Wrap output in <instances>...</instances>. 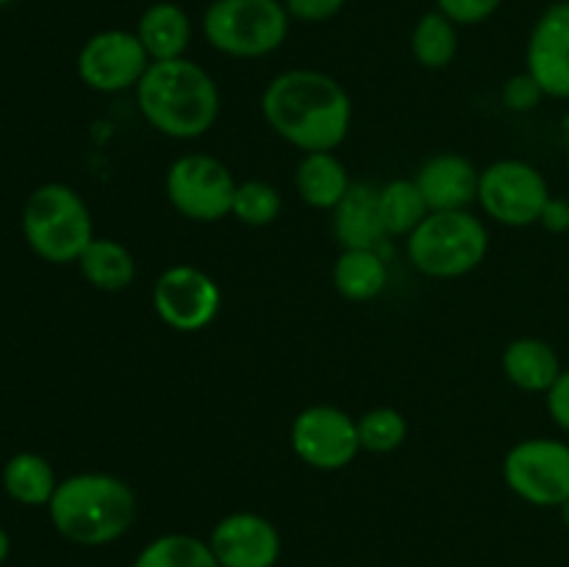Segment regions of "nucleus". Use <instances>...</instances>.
I'll list each match as a JSON object with an SVG mask.
<instances>
[{
  "label": "nucleus",
  "instance_id": "0eeeda50",
  "mask_svg": "<svg viewBox=\"0 0 569 567\" xmlns=\"http://www.w3.org/2000/svg\"><path fill=\"white\" fill-rule=\"evenodd\" d=\"M237 178L209 153H183L167 167L164 192L172 209L192 222H217L231 215Z\"/></svg>",
  "mask_w": 569,
  "mask_h": 567
},
{
  "label": "nucleus",
  "instance_id": "f257e3e1",
  "mask_svg": "<svg viewBox=\"0 0 569 567\" xmlns=\"http://www.w3.org/2000/svg\"><path fill=\"white\" fill-rule=\"evenodd\" d=\"M267 126L303 153L337 150L353 122V100L333 76L320 70H287L261 92Z\"/></svg>",
  "mask_w": 569,
  "mask_h": 567
},
{
  "label": "nucleus",
  "instance_id": "393cba45",
  "mask_svg": "<svg viewBox=\"0 0 569 567\" xmlns=\"http://www.w3.org/2000/svg\"><path fill=\"white\" fill-rule=\"evenodd\" d=\"M133 567H220L209 539L192 534H161L144 545Z\"/></svg>",
  "mask_w": 569,
  "mask_h": 567
},
{
  "label": "nucleus",
  "instance_id": "f704fd0d",
  "mask_svg": "<svg viewBox=\"0 0 569 567\" xmlns=\"http://www.w3.org/2000/svg\"><path fill=\"white\" fill-rule=\"evenodd\" d=\"M565 139H567V150H569V117H567V122H565Z\"/></svg>",
  "mask_w": 569,
  "mask_h": 567
},
{
  "label": "nucleus",
  "instance_id": "6ab92c4d",
  "mask_svg": "<svg viewBox=\"0 0 569 567\" xmlns=\"http://www.w3.org/2000/svg\"><path fill=\"white\" fill-rule=\"evenodd\" d=\"M348 167L333 156V150H317L303 153L298 170H295V189L300 200L311 209L333 211V206L345 198L350 189Z\"/></svg>",
  "mask_w": 569,
  "mask_h": 567
},
{
  "label": "nucleus",
  "instance_id": "4468645a",
  "mask_svg": "<svg viewBox=\"0 0 569 567\" xmlns=\"http://www.w3.org/2000/svg\"><path fill=\"white\" fill-rule=\"evenodd\" d=\"M526 70L548 98L569 100V0L548 6L531 28Z\"/></svg>",
  "mask_w": 569,
  "mask_h": 567
},
{
  "label": "nucleus",
  "instance_id": "a211bd4d",
  "mask_svg": "<svg viewBox=\"0 0 569 567\" xmlns=\"http://www.w3.org/2000/svg\"><path fill=\"white\" fill-rule=\"evenodd\" d=\"M137 37L148 50L150 61L181 59V56H187L189 42H192V20L178 3L159 0V3L148 6L142 11Z\"/></svg>",
  "mask_w": 569,
  "mask_h": 567
},
{
  "label": "nucleus",
  "instance_id": "9b49d317",
  "mask_svg": "<svg viewBox=\"0 0 569 567\" xmlns=\"http://www.w3.org/2000/svg\"><path fill=\"white\" fill-rule=\"evenodd\" d=\"M150 64L153 61H150L144 44L139 42L137 31H126V28H109V31H98L94 37H89L78 50L76 61L78 78L89 89L103 94L137 89Z\"/></svg>",
  "mask_w": 569,
  "mask_h": 567
},
{
  "label": "nucleus",
  "instance_id": "f3484780",
  "mask_svg": "<svg viewBox=\"0 0 569 567\" xmlns=\"http://www.w3.org/2000/svg\"><path fill=\"white\" fill-rule=\"evenodd\" d=\"M503 376L522 392H542L553 387L556 378L561 376V361L553 345L537 337H520L509 342L500 356Z\"/></svg>",
  "mask_w": 569,
  "mask_h": 567
},
{
  "label": "nucleus",
  "instance_id": "c756f323",
  "mask_svg": "<svg viewBox=\"0 0 569 567\" xmlns=\"http://www.w3.org/2000/svg\"><path fill=\"white\" fill-rule=\"evenodd\" d=\"M348 0H283L289 17L300 22H326L345 9Z\"/></svg>",
  "mask_w": 569,
  "mask_h": 567
},
{
  "label": "nucleus",
  "instance_id": "ddd939ff",
  "mask_svg": "<svg viewBox=\"0 0 569 567\" xmlns=\"http://www.w3.org/2000/svg\"><path fill=\"white\" fill-rule=\"evenodd\" d=\"M209 545L220 567H276L281 559L276 523L256 511H231L217 520Z\"/></svg>",
  "mask_w": 569,
  "mask_h": 567
},
{
  "label": "nucleus",
  "instance_id": "5701e85b",
  "mask_svg": "<svg viewBox=\"0 0 569 567\" xmlns=\"http://www.w3.org/2000/svg\"><path fill=\"white\" fill-rule=\"evenodd\" d=\"M378 209L389 237H409L431 215L415 178H395L378 187Z\"/></svg>",
  "mask_w": 569,
  "mask_h": 567
},
{
  "label": "nucleus",
  "instance_id": "72a5a7b5",
  "mask_svg": "<svg viewBox=\"0 0 569 567\" xmlns=\"http://www.w3.org/2000/svg\"><path fill=\"white\" fill-rule=\"evenodd\" d=\"M559 509H561V520H565V526H567V531H569V500H565V504H561Z\"/></svg>",
  "mask_w": 569,
  "mask_h": 567
},
{
  "label": "nucleus",
  "instance_id": "c85d7f7f",
  "mask_svg": "<svg viewBox=\"0 0 569 567\" xmlns=\"http://www.w3.org/2000/svg\"><path fill=\"white\" fill-rule=\"evenodd\" d=\"M542 98H548V94L542 92L537 78H533L528 70L520 72V76L509 78L503 87V103L509 106L511 111H533L539 103H542Z\"/></svg>",
  "mask_w": 569,
  "mask_h": 567
},
{
  "label": "nucleus",
  "instance_id": "f03ea898",
  "mask_svg": "<svg viewBox=\"0 0 569 567\" xmlns=\"http://www.w3.org/2000/svg\"><path fill=\"white\" fill-rule=\"evenodd\" d=\"M133 92L148 126L170 139L203 137L220 117L217 81L187 56L153 61Z\"/></svg>",
  "mask_w": 569,
  "mask_h": 567
},
{
  "label": "nucleus",
  "instance_id": "412c9836",
  "mask_svg": "<svg viewBox=\"0 0 569 567\" xmlns=\"http://www.w3.org/2000/svg\"><path fill=\"white\" fill-rule=\"evenodd\" d=\"M331 278L342 298L365 304L387 289L389 270L378 250H342L333 261Z\"/></svg>",
  "mask_w": 569,
  "mask_h": 567
},
{
  "label": "nucleus",
  "instance_id": "20e7f679",
  "mask_svg": "<svg viewBox=\"0 0 569 567\" xmlns=\"http://www.w3.org/2000/svg\"><path fill=\"white\" fill-rule=\"evenodd\" d=\"M22 237L39 259L50 265H78L94 239L87 200L67 183H42L22 206Z\"/></svg>",
  "mask_w": 569,
  "mask_h": 567
},
{
  "label": "nucleus",
  "instance_id": "1a4fd4ad",
  "mask_svg": "<svg viewBox=\"0 0 569 567\" xmlns=\"http://www.w3.org/2000/svg\"><path fill=\"white\" fill-rule=\"evenodd\" d=\"M503 481L531 506H561L569 500V445L531 437L511 445L503 459Z\"/></svg>",
  "mask_w": 569,
  "mask_h": 567
},
{
  "label": "nucleus",
  "instance_id": "f8f14e48",
  "mask_svg": "<svg viewBox=\"0 0 569 567\" xmlns=\"http://www.w3.org/2000/svg\"><path fill=\"white\" fill-rule=\"evenodd\" d=\"M222 292L209 272L192 265H172L156 278L153 311L178 334H198L217 320Z\"/></svg>",
  "mask_w": 569,
  "mask_h": 567
},
{
  "label": "nucleus",
  "instance_id": "bb28decb",
  "mask_svg": "<svg viewBox=\"0 0 569 567\" xmlns=\"http://www.w3.org/2000/svg\"><path fill=\"white\" fill-rule=\"evenodd\" d=\"M283 198L278 192V187H272L270 181H259V178H250V181L237 183V195H233V209L231 217H237L239 222L250 228H264L270 222H276L281 217Z\"/></svg>",
  "mask_w": 569,
  "mask_h": 567
},
{
  "label": "nucleus",
  "instance_id": "b1692460",
  "mask_svg": "<svg viewBox=\"0 0 569 567\" xmlns=\"http://www.w3.org/2000/svg\"><path fill=\"white\" fill-rule=\"evenodd\" d=\"M411 56L428 70H445L459 56V26L442 11H428L411 31Z\"/></svg>",
  "mask_w": 569,
  "mask_h": 567
},
{
  "label": "nucleus",
  "instance_id": "dca6fc26",
  "mask_svg": "<svg viewBox=\"0 0 569 567\" xmlns=\"http://www.w3.org/2000/svg\"><path fill=\"white\" fill-rule=\"evenodd\" d=\"M333 237L342 250H378L389 237L378 209V187L353 181L345 198L333 206Z\"/></svg>",
  "mask_w": 569,
  "mask_h": 567
},
{
  "label": "nucleus",
  "instance_id": "2eb2a0df",
  "mask_svg": "<svg viewBox=\"0 0 569 567\" xmlns=\"http://www.w3.org/2000/svg\"><path fill=\"white\" fill-rule=\"evenodd\" d=\"M415 181L431 211H461L478 200L481 170L461 153H437L422 161Z\"/></svg>",
  "mask_w": 569,
  "mask_h": 567
},
{
  "label": "nucleus",
  "instance_id": "9d476101",
  "mask_svg": "<svg viewBox=\"0 0 569 567\" xmlns=\"http://www.w3.org/2000/svg\"><path fill=\"white\" fill-rule=\"evenodd\" d=\"M289 442L303 465L322 472L345 470L361 454L356 420L331 404H315L298 411L289 428Z\"/></svg>",
  "mask_w": 569,
  "mask_h": 567
},
{
  "label": "nucleus",
  "instance_id": "2f4dec72",
  "mask_svg": "<svg viewBox=\"0 0 569 567\" xmlns=\"http://www.w3.org/2000/svg\"><path fill=\"white\" fill-rule=\"evenodd\" d=\"M539 222H542L550 233H567L569 231V200L553 198V195H550V200H548V206H545Z\"/></svg>",
  "mask_w": 569,
  "mask_h": 567
},
{
  "label": "nucleus",
  "instance_id": "7ed1b4c3",
  "mask_svg": "<svg viewBox=\"0 0 569 567\" xmlns=\"http://www.w3.org/2000/svg\"><path fill=\"white\" fill-rule=\"evenodd\" d=\"M48 515L61 537L98 548L126 537L137 520V495L111 472H78L59 481Z\"/></svg>",
  "mask_w": 569,
  "mask_h": 567
},
{
  "label": "nucleus",
  "instance_id": "6e6552de",
  "mask_svg": "<svg viewBox=\"0 0 569 567\" xmlns=\"http://www.w3.org/2000/svg\"><path fill=\"white\" fill-rule=\"evenodd\" d=\"M550 200V187L542 172L522 159H500L481 170L478 203L489 220L509 228L539 222Z\"/></svg>",
  "mask_w": 569,
  "mask_h": 567
},
{
  "label": "nucleus",
  "instance_id": "cd10ccee",
  "mask_svg": "<svg viewBox=\"0 0 569 567\" xmlns=\"http://www.w3.org/2000/svg\"><path fill=\"white\" fill-rule=\"evenodd\" d=\"M503 0H437V9L456 26H478L500 9Z\"/></svg>",
  "mask_w": 569,
  "mask_h": 567
},
{
  "label": "nucleus",
  "instance_id": "aec40b11",
  "mask_svg": "<svg viewBox=\"0 0 569 567\" xmlns=\"http://www.w3.org/2000/svg\"><path fill=\"white\" fill-rule=\"evenodd\" d=\"M78 267L81 276L100 292H122L137 278V259L131 250L109 237H94L78 259Z\"/></svg>",
  "mask_w": 569,
  "mask_h": 567
},
{
  "label": "nucleus",
  "instance_id": "39448f33",
  "mask_svg": "<svg viewBox=\"0 0 569 567\" xmlns=\"http://www.w3.org/2000/svg\"><path fill=\"white\" fill-rule=\"evenodd\" d=\"M489 253V228L472 211H431L406 237L411 267L428 278H461Z\"/></svg>",
  "mask_w": 569,
  "mask_h": 567
},
{
  "label": "nucleus",
  "instance_id": "4be33fe9",
  "mask_svg": "<svg viewBox=\"0 0 569 567\" xmlns=\"http://www.w3.org/2000/svg\"><path fill=\"white\" fill-rule=\"evenodd\" d=\"M0 484L17 504L48 506L56 487H59V478H56L53 467L44 456L22 450V454H14L6 461L3 472H0Z\"/></svg>",
  "mask_w": 569,
  "mask_h": 567
},
{
  "label": "nucleus",
  "instance_id": "c9c22d12",
  "mask_svg": "<svg viewBox=\"0 0 569 567\" xmlns=\"http://www.w3.org/2000/svg\"><path fill=\"white\" fill-rule=\"evenodd\" d=\"M9 3H14V0H0V6H9Z\"/></svg>",
  "mask_w": 569,
  "mask_h": 567
},
{
  "label": "nucleus",
  "instance_id": "a878e982",
  "mask_svg": "<svg viewBox=\"0 0 569 567\" xmlns=\"http://www.w3.org/2000/svg\"><path fill=\"white\" fill-rule=\"evenodd\" d=\"M356 428H359L361 450H370V454H392L409 437V422L392 406H376L365 411L356 417Z\"/></svg>",
  "mask_w": 569,
  "mask_h": 567
},
{
  "label": "nucleus",
  "instance_id": "473e14b6",
  "mask_svg": "<svg viewBox=\"0 0 569 567\" xmlns=\"http://www.w3.org/2000/svg\"><path fill=\"white\" fill-rule=\"evenodd\" d=\"M9 550H11V539H9V534H6V528L0 526V565L9 559Z\"/></svg>",
  "mask_w": 569,
  "mask_h": 567
},
{
  "label": "nucleus",
  "instance_id": "7c9ffc66",
  "mask_svg": "<svg viewBox=\"0 0 569 567\" xmlns=\"http://www.w3.org/2000/svg\"><path fill=\"white\" fill-rule=\"evenodd\" d=\"M545 400H548V411L556 426L569 434V370H561V376L548 389Z\"/></svg>",
  "mask_w": 569,
  "mask_h": 567
},
{
  "label": "nucleus",
  "instance_id": "423d86ee",
  "mask_svg": "<svg viewBox=\"0 0 569 567\" xmlns=\"http://www.w3.org/2000/svg\"><path fill=\"white\" fill-rule=\"evenodd\" d=\"M289 11L283 0H211L203 11L206 42L233 59H261L287 42Z\"/></svg>",
  "mask_w": 569,
  "mask_h": 567
}]
</instances>
